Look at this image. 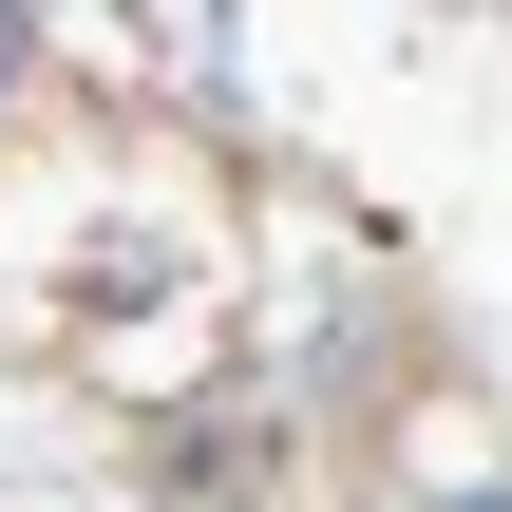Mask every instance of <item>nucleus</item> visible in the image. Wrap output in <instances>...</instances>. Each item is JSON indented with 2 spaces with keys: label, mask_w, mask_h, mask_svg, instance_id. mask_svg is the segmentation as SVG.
Instances as JSON below:
<instances>
[{
  "label": "nucleus",
  "mask_w": 512,
  "mask_h": 512,
  "mask_svg": "<svg viewBox=\"0 0 512 512\" xmlns=\"http://www.w3.org/2000/svg\"><path fill=\"white\" fill-rule=\"evenodd\" d=\"M19 76H38V19H0V114H19Z\"/></svg>",
  "instance_id": "1"
},
{
  "label": "nucleus",
  "mask_w": 512,
  "mask_h": 512,
  "mask_svg": "<svg viewBox=\"0 0 512 512\" xmlns=\"http://www.w3.org/2000/svg\"><path fill=\"white\" fill-rule=\"evenodd\" d=\"M418 512H512V475H456V494H418Z\"/></svg>",
  "instance_id": "2"
}]
</instances>
